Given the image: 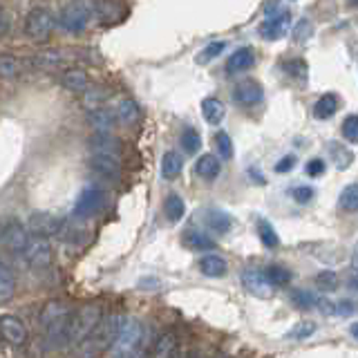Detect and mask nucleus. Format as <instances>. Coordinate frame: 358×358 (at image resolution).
Masks as SVG:
<instances>
[{
	"label": "nucleus",
	"mask_w": 358,
	"mask_h": 358,
	"mask_svg": "<svg viewBox=\"0 0 358 358\" xmlns=\"http://www.w3.org/2000/svg\"><path fill=\"white\" fill-rule=\"evenodd\" d=\"M336 112H338V94H322L318 101H316V106H313V117L324 121V119H329L334 117Z\"/></svg>",
	"instance_id": "b1692460"
},
{
	"label": "nucleus",
	"mask_w": 358,
	"mask_h": 358,
	"mask_svg": "<svg viewBox=\"0 0 358 358\" xmlns=\"http://www.w3.org/2000/svg\"><path fill=\"white\" fill-rule=\"evenodd\" d=\"M164 210H166V217L171 222H179L186 215V204H184V199L179 195H168Z\"/></svg>",
	"instance_id": "7c9ffc66"
},
{
	"label": "nucleus",
	"mask_w": 358,
	"mask_h": 358,
	"mask_svg": "<svg viewBox=\"0 0 358 358\" xmlns=\"http://www.w3.org/2000/svg\"><path fill=\"white\" fill-rule=\"evenodd\" d=\"M338 204L347 213H358V184H350L343 188Z\"/></svg>",
	"instance_id": "473e14b6"
},
{
	"label": "nucleus",
	"mask_w": 358,
	"mask_h": 358,
	"mask_svg": "<svg viewBox=\"0 0 358 358\" xmlns=\"http://www.w3.org/2000/svg\"><path fill=\"white\" fill-rule=\"evenodd\" d=\"M22 257H25V262L29 266H34V268L50 266V262H52V244H50V238H43V235L31 233Z\"/></svg>",
	"instance_id": "6e6552de"
},
{
	"label": "nucleus",
	"mask_w": 358,
	"mask_h": 358,
	"mask_svg": "<svg viewBox=\"0 0 358 358\" xmlns=\"http://www.w3.org/2000/svg\"><path fill=\"white\" fill-rule=\"evenodd\" d=\"M96 16L94 0H72L59 14V27L67 34H83Z\"/></svg>",
	"instance_id": "7ed1b4c3"
},
{
	"label": "nucleus",
	"mask_w": 358,
	"mask_h": 358,
	"mask_svg": "<svg viewBox=\"0 0 358 358\" xmlns=\"http://www.w3.org/2000/svg\"><path fill=\"white\" fill-rule=\"evenodd\" d=\"M206 222H208V227L213 231H217V233H227L231 229V224H233L227 213L220 210V208H210L206 213Z\"/></svg>",
	"instance_id": "2f4dec72"
},
{
	"label": "nucleus",
	"mask_w": 358,
	"mask_h": 358,
	"mask_svg": "<svg viewBox=\"0 0 358 358\" xmlns=\"http://www.w3.org/2000/svg\"><path fill=\"white\" fill-rule=\"evenodd\" d=\"M14 291H16V280H14V275H11L9 268L0 262V302L11 300Z\"/></svg>",
	"instance_id": "c756f323"
},
{
	"label": "nucleus",
	"mask_w": 358,
	"mask_h": 358,
	"mask_svg": "<svg viewBox=\"0 0 358 358\" xmlns=\"http://www.w3.org/2000/svg\"><path fill=\"white\" fill-rule=\"evenodd\" d=\"M103 318V311L99 305H83L81 309H76L72 313V322H70V336H67V347L81 345L90 334L94 331V327Z\"/></svg>",
	"instance_id": "20e7f679"
},
{
	"label": "nucleus",
	"mask_w": 358,
	"mask_h": 358,
	"mask_svg": "<svg viewBox=\"0 0 358 358\" xmlns=\"http://www.w3.org/2000/svg\"><path fill=\"white\" fill-rule=\"evenodd\" d=\"M121 324H123V316H119V313L103 316L94 327V331L90 334L81 345H76L72 350L74 358H103V354L110 352L112 343L117 341Z\"/></svg>",
	"instance_id": "f03ea898"
},
{
	"label": "nucleus",
	"mask_w": 358,
	"mask_h": 358,
	"mask_svg": "<svg viewBox=\"0 0 358 358\" xmlns=\"http://www.w3.org/2000/svg\"><path fill=\"white\" fill-rule=\"evenodd\" d=\"M173 358H197V354H193V352H177Z\"/></svg>",
	"instance_id": "864d4df0"
},
{
	"label": "nucleus",
	"mask_w": 358,
	"mask_h": 358,
	"mask_svg": "<svg viewBox=\"0 0 358 358\" xmlns=\"http://www.w3.org/2000/svg\"><path fill=\"white\" fill-rule=\"evenodd\" d=\"M291 300H294V305H298L302 309H311V307L320 305V298L316 294H311V291H307V289L291 291Z\"/></svg>",
	"instance_id": "f704fd0d"
},
{
	"label": "nucleus",
	"mask_w": 358,
	"mask_h": 358,
	"mask_svg": "<svg viewBox=\"0 0 358 358\" xmlns=\"http://www.w3.org/2000/svg\"><path fill=\"white\" fill-rule=\"evenodd\" d=\"M257 235H260V240H262V244L266 246V249H275V246H280L278 233L266 220H257Z\"/></svg>",
	"instance_id": "72a5a7b5"
},
{
	"label": "nucleus",
	"mask_w": 358,
	"mask_h": 358,
	"mask_svg": "<svg viewBox=\"0 0 358 358\" xmlns=\"http://www.w3.org/2000/svg\"><path fill=\"white\" fill-rule=\"evenodd\" d=\"M103 201H106V195L103 190H101L99 184H87L81 195L76 197V204H74V215L78 220H87L96 215V213L103 208Z\"/></svg>",
	"instance_id": "0eeeda50"
},
{
	"label": "nucleus",
	"mask_w": 358,
	"mask_h": 358,
	"mask_svg": "<svg viewBox=\"0 0 358 358\" xmlns=\"http://www.w3.org/2000/svg\"><path fill=\"white\" fill-rule=\"evenodd\" d=\"M296 155H287V157H282V159H280L278 164H275V173H289L291 168L296 166Z\"/></svg>",
	"instance_id": "8fccbe9b"
},
{
	"label": "nucleus",
	"mask_w": 358,
	"mask_h": 358,
	"mask_svg": "<svg viewBox=\"0 0 358 358\" xmlns=\"http://www.w3.org/2000/svg\"><path fill=\"white\" fill-rule=\"evenodd\" d=\"M90 150L119 157L121 155V143L112 132H94L92 139H90Z\"/></svg>",
	"instance_id": "f3484780"
},
{
	"label": "nucleus",
	"mask_w": 358,
	"mask_h": 358,
	"mask_svg": "<svg viewBox=\"0 0 358 358\" xmlns=\"http://www.w3.org/2000/svg\"><path fill=\"white\" fill-rule=\"evenodd\" d=\"M199 271L204 273V275H208V278H222V275H227L229 264H227L224 257L210 253V255H204L199 260Z\"/></svg>",
	"instance_id": "4be33fe9"
},
{
	"label": "nucleus",
	"mask_w": 358,
	"mask_h": 358,
	"mask_svg": "<svg viewBox=\"0 0 358 358\" xmlns=\"http://www.w3.org/2000/svg\"><path fill=\"white\" fill-rule=\"evenodd\" d=\"M287 72H289L291 76H298L300 81H305V76H307V65H305V61H291V63H287Z\"/></svg>",
	"instance_id": "a18cd8bd"
},
{
	"label": "nucleus",
	"mask_w": 358,
	"mask_h": 358,
	"mask_svg": "<svg viewBox=\"0 0 358 358\" xmlns=\"http://www.w3.org/2000/svg\"><path fill=\"white\" fill-rule=\"evenodd\" d=\"M177 354V336L175 331H164L159 334V338L155 341L150 358H173Z\"/></svg>",
	"instance_id": "aec40b11"
},
{
	"label": "nucleus",
	"mask_w": 358,
	"mask_h": 358,
	"mask_svg": "<svg viewBox=\"0 0 358 358\" xmlns=\"http://www.w3.org/2000/svg\"><path fill=\"white\" fill-rule=\"evenodd\" d=\"M329 157H331V162H334L336 168H338V171L350 168L352 162H354V152L350 148H345L343 143H336V141L329 143Z\"/></svg>",
	"instance_id": "bb28decb"
},
{
	"label": "nucleus",
	"mask_w": 358,
	"mask_h": 358,
	"mask_svg": "<svg viewBox=\"0 0 358 358\" xmlns=\"http://www.w3.org/2000/svg\"><path fill=\"white\" fill-rule=\"evenodd\" d=\"M316 282H318V287H322V289H336V285H338V278H336L334 271H324V273H320V275L316 278Z\"/></svg>",
	"instance_id": "49530a36"
},
{
	"label": "nucleus",
	"mask_w": 358,
	"mask_h": 358,
	"mask_svg": "<svg viewBox=\"0 0 358 358\" xmlns=\"http://www.w3.org/2000/svg\"><path fill=\"white\" fill-rule=\"evenodd\" d=\"M0 338L9 345H22L27 341V327L18 316H11V313H5L0 316Z\"/></svg>",
	"instance_id": "9b49d317"
},
{
	"label": "nucleus",
	"mask_w": 358,
	"mask_h": 358,
	"mask_svg": "<svg viewBox=\"0 0 358 358\" xmlns=\"http://www.w3.org/2000/svg\"><path fill=\"white\" fill-rule=\"evenodd\" d=\"M352 287L358 289V244L352 253Z\"/></svg>",
	"instance_id": "3c124183"
},
{
	"label": "nucleus",
	"mask_w": 358,
	"mask_h": 358,
	"mask_svg": "<svg viewBox=\"0 0 358 358\" xmlns=\"http://www.w3.org/2000/svg\"><path fill=\"white\" fill-rule=\"evenodd\" d=\"M59 81L65 90H70V92H76V94L87 92V87H90L87 74L83 70H76V67H67V70H63Z\"/></svg>",
	"instance_id": "2eb2a0df"
},
{
	"label": "nucleus",
	"mask_w": 358,
	"mask_h": 358,
	"mask_svg": "<svg viewBox=\"0 0 358 358\" xmlns=\"http://www.w3.org/2000/svg\"><path fill=\"white\" fill-rule=\"evenodd\" d=\"M27 242H29V233L25 231L22 224H18V222L5 224V229H3V244L7 246L11 253H16V255L22 257Z\"/></svg>",
	"instance_id": "f8f14e48"
},
{
	"label": "nucleus",
	"mask_w": 358,
	"mask_h": 358,
	"mask_svg": "<svg viewBox=\"0 0 358 358\" xmlns=\"http://www.w3.org/2000/svg\"><path fill=\"white\" fill-rule=\"evenodd\" d=\"M179 173H182V157L173 150H168L162 157V175L164 179H177Z\"/></svg>",
	"instance_id": "cd10ccee"
},
{
	"label": "nucleus",
	"mask_w": 358,
	"mask_h": 358,
	"mask_svg": "<svg viewBox=\"0 0 358 358\" xmlns=\"http://www.w3.org/2000/svg\"><path fill=\"white\" fill-rule=\"evenodd\" d=\"M123 16H126V9H123V5L115 3V0H101V3H96V20L101 25H115Z\"/></svg>",
	"instance_id": "a211bd4d"
},
{
	"label": "nucleus",
	"mask_w": 358,
	"mask_h": 358,
	"mask_svg": "<svg viewBox=\"0 0 358 358\" xmlns=\"http://www.w3.org/2000/svg\"><path fill=\"white\" fill-rule=\"evenodd\" d=\"M253 61H255V56L249 48H240L238 52H233L231 54V59L227 63V72L229 74H242L246 70H251L253 67Z\"/></svg>",
	"instance_id": "412c9836"
},
{
	"label": "nucleus",
	"mask_w": 358,
	"mask_h": 358,
	"mask_svg": "<svg viewBox=\"0 0 358 358\" xmlns=\"http://www.w3.org/2000/svg\"><path fill=\"white\" fill-rule=\"evenodd\" d=\"M305 171L309 177H320L324 173V162L322 159H309L307 166H305Z\"/></svg>",
	"instance_id": "09e8293b"
},
{
	"label": "nucleus",
	"mask_w": 358,
	"mask_h": 358,
	"mask_svg": "<svg viewBox=\"0 0 358 358\" xmlns=\"http://www.w3.org/2000/svg\"><path fill=\"white\" fill-rule=\"evenodd\" d=\"M291 197H294L298 204H307V201L313 199V188L311 186H296L291 190Z\"/></svg>",
	"instance_id": "c03bdc74"
},
{
	"label": "nucleus",
	"mask_w": 358,
	"mask_h": 358,
	"mask_svg": "<svg viewBox=\"0 0 358 358\" xmlns=\"http://www.w3.org/2000/svg\"><path fill=\"white\" fill-rule=\"evenodd\" d=\"M313 331H316V324L313 322H298L296 327L289 331V338L291 341H305Z\"/></svg>",
	"instance_id": "79ce46f5"
},
{
	"label": "nucleus",
	"mask_w": 358,
	"mask_h": 358,
	"mask_svg": "<svg viewBox=\"0 0 358 358\" xmlns=\"http://www.w3.org/2000/svg\"><path fill=\"white\" fill-rule=\"evenodd\" d=\"M242 285L246 287V291L257 298H268L273 294V282L268 280L266 271H260V268H246L242 273Z\"/></svg>",
	"instance_id": "9d476101"
},
{
	"label": "nucleus",
	"mask_w": 358,
	"mask_h": 358,
	"mask_svg": "<svg viewBox=\"0 0 358 358\" xmlns=\"http://www.w3.org/2000/svg\"><path fill=\"white\" fill-rule=\"evenodd\" d=\"M182 145H184V150L190 152V155H195V152L199 150L201 137L197 134L195 128H184V132H182Z\"/></svg>",
	"instance_id": "e433bc0d"
},
{
	"label": "nucleus",
	"mask_w": 358,
	"mask_h": 358,
	"mask_svg": "<svg viewBox=\"0 0 358 358\" xmlns=\"http://www.w3.org/2000/svg\"><path fill=\"white\" fill-rule=\"evenodd\" d=\"M29 227H31V233L43 235V238H52V235H59L63 231L61 222L48 215V213H36V215H31Z\"/></svg>",
	"instance_id": "dca6fc26"
},
{
	"label": "nucleus",
	"mask_w": 358,
	"mask_h": 358,
	"mask_svg": "<svg viewBox=\"0 0 358 358\" xmlns=\"http://www.w3.org/2000/svg\"><path fill=\"white\" fill-rule=\"evenodd\" d=\"M143 329L137 318H123V324L117 334V341L110 347V358H130L141 350Z\"/></svg>",
	"instance_id": "39448f33"
},
{
	"label": "nucleus",
	"mask_w": 358,
	"mask_h": 358,
	"mask_svg": "<svg viewBox=\"0 0 358 358\" xmlns=\"http://www.w3.org/2000/svg\"><path fill=\"white\" fill-rule=\"evenodd\" d=\"M117 119H121L126 126H130V123H137L139 121V108H137V103L130 99V96H121L119 101H117Z\"/></svg>",
	"instance_id": "a878e982"
},
{
	"label": "nucleus",
	"mask_w": 358,
	"mask_h": 358,
	"mask_svg": "<svg viewBox=\"0 0 358 358\" xmlns=\"http://www.w3.org/2000/svg\"><path fill=\"white\" fill-rule=\"evenodd\" d=\"M343 137L350 143H358V115H350L343 121Z\"/></svg>",
	"instance_id": "58836bf2"
},
{
	"label": "nucleus",
	"mask_w": 358,
	"mask_h": 358,
	"mask_svg": "<svg viewBox=\"0 0 358 358\" xmlns=\"http://www.w3.org/2000/svg\"><path fill=\"white\" fill-rule=\"evenodd\" d=\"M184 244L193 251H210L213 246H215V242H213L208 235L199 233V231H188L184 235Z\"/></svg>",
	"instance_id": "c85d7f7f"
},
{
	"label": "nucleus",
	"mask_w": 358,
	"mask_h": 358,
	"mask_svg": "<svg viewBox=\"0 0 358 358\" xmlns=\"http://www.w3.org/2000/svg\"><path fill=\"white\" fill-rule=\"evenodd\" d=\"M90 166L94 168L96 173L106 175V177H119L121 173V162L115 155H106V152H92L90 155Z\"/></svg>",
	"instance_id": "4468645a"
},
{
	"label": "nucleus",
	"mask_w": 358,
	"mask_h": 358,
	"mask_svg": "<svg viewBox=\"0 0 358 358\" xmlns=\"http://www.w3.org/2000/svg\"><path fill=\"white\" fill-rule=\"evenodd\" d=\"M289 27V14L280 11V14L268 16V20H264L260 25V36L266 41H280L287 34Z\"/></svg>",
	"instance_id": "ddd939ff"
},
{
	"label": "nucleus",
	"mask_w": 358,
	"mask_h": 358,
	"mask_svg": "<svg viewBox=\"0 0 358 358\" xmlns=\"http://www.w3.org/2000/svg\"><path fill=\"white\" fill-rule=\"evenodd\" d=\"M195 173L201 177V179H206V182H213L217 175H220V162H217V157L215 155H201L197 164H195Z\"/></svg>",
	"instance_id": "393cba45"
},
{
	"label": "nucleus",
	"mask_w": 358,
	"mask_h": 358,
	"mask_svg": "<svg viewBox=\"0 0 358 358\" xmlns=\"http://www.w3.org/2000/svg\"><path fill=\"white\" fill-rule=\"evenodd\" d=\"M7 31H9V14L5 7H0V38L7 36Z\"/></svg>",
	"instance_id": "603ef678"
},
{
	"label": "nucleus",
	"mask_w": 358,
	"mask_h": 358,
	"mask_svg": "<svg viewBox=\"0 0 358 358\" xmlns=\"http://www.w3.org/2000/svg\"><path fill=\"white\" fill-rule=\"evenodd\" d=\"M72 307L61 300H52L41 311V329L48 350H63L67 347V336H70L72 322Z\"/></svg>",
	"instance_id": "f257e3e1"
},
{
	"label": "nucleus",
	"mask_w": 358,
	"mask_h": 358,
	"mask_svg": "<svg viewBox=\"0 0 358 358\" xmlns=\"http://www.w3.org/2000/svg\"><path fill=\"white\" fill-rule=\"evenodd\" d=\"M201 115H204V119L210 123V126H217V123H222L224 115H227V108H224V103L220 99L206 96L204 101H201Z\"/></svg>",
	"instance_id": "5701e85b"
},
{
	"label": "nucleus",
	"mask_w": 358,
	"mask_h": 358,
	"mask_svg": "<svg viewBox=\"0 0 358 358\" xmlns=\"http://www.w3.org/2000/svg\"><path fill=\"white\" fill-rule=\"evenodd\" d=\"M54 25H56L54 14L48 7H34L25 16V34L36 43L50 41V36L54 34Z\"/></svg>",
	"instance_id": "423d86ee"
},
{
	"label": "nucleus",
	"mask_w": 358,
	"mask_h": 358,
	"mask_svg": "<svg viewBox=\"0 0 358 358\" xmlns=\"http://www.w3.org/2000/svg\"><path fill=\"white\" fill-rule=\"evenodd\" d=\"M117 115H112L110 110L106 108H94V110H90V115H87V123L92 126L94 132H112L115 130V119Z\"/></svg>",
	"instance_id": "6ab92c4d"
},
{
	"label": "nucleus",
	"mask_w": 358,
	"mask_h": 358,
	"mask_svg": "<svg viewBox=\"0 0 358 358\" xmlns=\"http://www.w3.org/2000/svg\"><path fill=\"white\" fill-rule=\"evenodd\" d=\"M231 96L235 101V106L255 108V106H260L264 101V90H262L260 83L253 81V78H244V81H240L238 85L233 87Z\"/></svg>",
	"instance_id": "1a4fd4ad"
},
{
	"label": "nucleus",
	"mask_w": 358,
	"mask_h": 358,
	"mask_svg": "<svg viewBox=\"0 0 358 358\" xmlns=\"http://www.w3.org/2000/svg\"><path fill=\"white\" fill-rule=\"evenodd\" d=\"M311 36V25H309V20H300L298 25H296V29H294V38L298 41V43H302L305 38H309Z\"/></svg>",
	"instance_id": "de8ad7c7"
},
{
	"label": "nucleus",
	"mask_w": 358,
	"mask_h": 358,
	"mask_svg": "<svg viewBox=\"0 0 358 358\" xmlns=\"http://www.w3.org/2000/svg\"><path fill=\"white\" fill-rule=\"evenodd\" d=\"M20 72V61L11 54H0V76L16 78Z\"/></svg>",
	"instance_id": "c9c22d12"
},
{
	"label": "nucleus",
	"mask_w": 358,
	"mask_h": 358,
	"mask_svg": "<svg viewBox=\"0 0 358 358\" xmlns=\"http://www.w3.org/2000/svg\"><path fill=\"white\" fill-rule=\"evenodd\" d=\"M257 173H260V171H251V179H253V182H257V184H264V177H260Z\"/></svg>",
	"instance_id": "5fc2aeb1"
},
{
	"label": "nucleus",
	"mask_w": 358,
	"mask_h": 358,
	"mask_svg": "<svg viewBox=\"0 0 358 358\" xmlns=\"http://www.w3.org/2000/svg\"><path fill=\"white\" fill-rule=\"evenodd\" d=\"M224 48H227V43L224 41H215V43H208L204 50H201V54L197 56V61L199 63H208L213 59H217V56L224 52Z\"/></svg>",
	"instance_id": "ea45409f"
},
{
	"label": "nucleus",
	"mask_w": 358,
	"mask_h": 358,
	"mask_svg": "<svg viewBox=\"0 0 358 358\" xmlns=\"http://www.w3.org/2000/svg\"><path fill=\"white\" fill-rule=\"evenodd\" d=\"M350 331H352V336H354V338L358 341V322H354V324H352V329H350Z\"/></svg>",
	"instance_id": "6e6d98bb"
},
{
	"label": "nucleus",
	"mask_w": 358,
	"mask_h": 358,
	"mask_svg": "<svg viewBox=\"0 0 358 358\" xmlns=\"http://www.w3.org/2000/svg\"><path fill=\"white\" fill-rule=\"evenodd\" d=\"M215 148H217L222 159H231V157H233V141H231V137L227 132H217L215 134Z\"/></svg>",
	"instance_id": "a19ab883"
},
{
	"label": "nucleus",
	"mask_w": 358,
	"mask_h": 358,
	"mask_svg": "<svg viewBox=\"0 0 358 358\" xmlns=\"http://www.w3.org/2000/svg\"><path fill=\"white\" fill-rule=\"evenodd\" d=\"M266 275H268V280L273 282V287H285V285H289V280H291L289 268L278 266V264L268 266V268H266Z\"/></svg>",
	"instance_id": "4c0bfd02"
},
{
	"label": "nucleus",
	"mask_w": 358,
	"mask_h": 358,
	"mask_svg": "<svg viewBox=\"0 0 358 358\" xmlns=\"http://www.w3.org/2000/svg\"><path fill=\"white\" fill-rule=\"evenodd\" d=\"M354 3H356V5H358V0H354Z\"/></svg>",
	"instance_id": "13d9d810"
},
{
	"label": "nucleus",
	"mask_w": 358,
	"mask_h": 358,
	"mask_svg": "<svg viewBox=\"0 0 358 358\" xmlns=\"http://www.w3.org/2000/svg\"><path fill=\"white\" fill-rule=\"evenodd\" d=\"M130 358H150V356H148V354H145L143 350H139L137 354H134V356H130Z\"/></svg>",
	"instance_id": "4d7b16f0"
},
{
	"label": "nucleus",
	"mask_w": 358,
	"mask_h": 358,
	"mask_svg": "<svg viewBox=\"0 0 358 358\" xmlns=\"http://www.w3.org/2000/svg\"><path fill=\"white\" fill-rule=\"evenodd\" d=\"M324 311L336 313V316H350V313L356 311V307H354V302H327Z\"/></svg>",
	"instance_id": "37998d69"
}]
</instances>
